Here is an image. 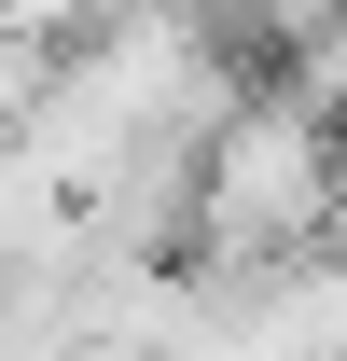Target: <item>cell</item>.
<instances>
[{"mask_svg":"<svg viewBox=\"0 0 347 361\" xmlns=\"http://www.w3.org/2000/svg\"><path fill=\"white\" fill-rule=\"evenodd\" d=\"M319 250H347V126L264 70L209 126V153H195V236H181V264L250 278V264H319Z\"/></svg>","mask_w":347,"mask_h":361,"instance_id":"cell-1","label":"cell"}]
</instances>
